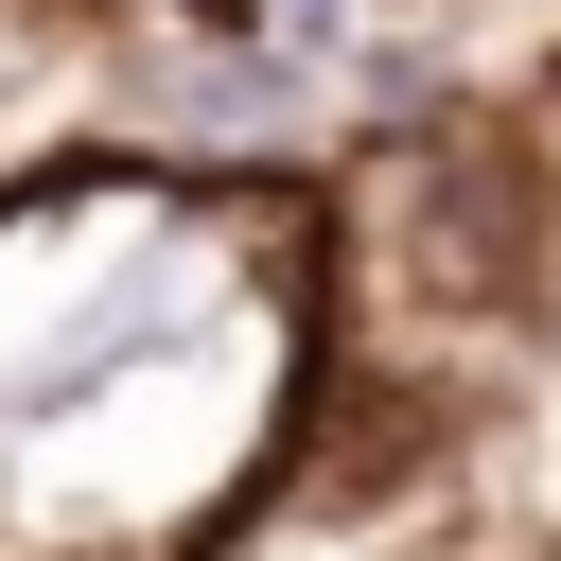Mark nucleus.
Returning <instances> with one entry per match:
<instances>
[{"label": "nucleus", "mask_w": 561, "mask_h": 561, "mask_svg": "<svg viewBox=\"0 0 561 561\" xmlns=\"http://www.w3.org/2000/svg\"><path fill=\"white\" fill-rule=\"evenodd\" d=\"M280 263H298V210L53 140L35 175H0V438L105 403L123 368H158L228 316H280L298 298Z\"/></svg>", "instance_id": "obj_1"}, {"label": "nucleus", "mask_w": 561, "mask_h": 561, "mask_svg": "<svg viewBox=\"0 0 561 561\" xmlns=\"http://www.w3.org/2000/svg\"><path fill=\"white\" fill-rule=\"evenodd\" d=\"M88 140L193 193H280L333 140V88L245 35V0H88Z\"/></svg>", "instance_id": "obj_2"}, {"label": "nucleus", "mask_w": 561, "mask_h": 561, "mask_svg": "<svg viewBox=\"0 0 561 561\" xmlns=\"http://www.w3.org/2000/svg\"><path fill=\"white\" fill-rule=\"evenodd\" d=\"M508 158H526V175H543V210H561V53L508 88Z\"/></svg>", "instance_id": "obj_3"}, {"label": "nucleus", "mask_w": 561, "mask_h": 561, "mask_svg": "<svg viewBox=\"0 0 561 561\" xmlns=\"http://www.w3.org/2000/svg\"><path fill=\"white\" fill-rule=\"evenodd\" d=\"M210 561H280V543H210Z\"/></svg>", "instance_id": "obj_4"}]
</instances>
